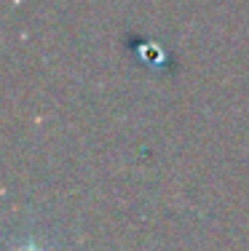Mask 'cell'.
Returning a JSON list of instances; mask_svg holds the SVG:
<instances>
[{
  "mask_svg": "<svg viewBox=\"0 0 249 251\" xmlns=\"http://www.w3.org/2000/svg\"><path fill=\"white\" fill-rule=\"evenodd\" d=\"M14 251H46V249H40L35 241H27V243H22V246H16Z\"/></svg>",
  "mask_w": 249,
  "mask_h": 251,
  "instance_id": "obj_1",
  "label": "cell"
}]
</instances>
